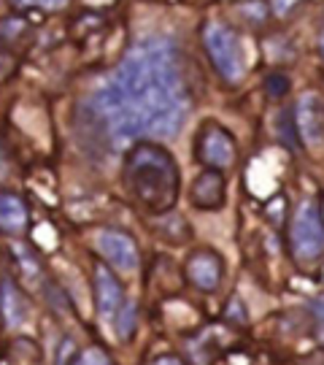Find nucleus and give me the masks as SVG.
<instances>
[{"label":"nucleus","mask_w":324,"mask_h":365,"mask_svg":"<svg viewBox=\"0 0 324 365\" xmlns=\"http://www.w3.org/2000/svg\"><path fill=\"white\" fill-rule=\"evenodd\" d=\"M92 106L116 141L176 136L189 114L176 41L146 36L130 46L119 68L97 87Z\"/></svg>","instance_id":"1"},{"label":"nucleus","mask_w":324,"mask_h":365,"mask_svg":"<svg viewBox=\"0 0 324 365\" xmlns=\"http://www.w3.org/2000/svg\"><path fill=\"white\" fill-rule=\"evenodd\" d=\"M122 182L136 203L151 214H165L179 198V165L160 143L140 141L125 154Z\"/></svg>","instance_id":"2"},{"label":"nucleus","mask_w":324,"mask_h":365,"mask_svg":"<svg viewBox=\"0 0 324 365\" xmlns=\"http://www.w3.org/2000/svg\"><path fill=\"white\" fill-rule=\"evenodd\" d=\"M203 46H205L216 73L227 84L240 82V76H243V49H240L235 30H230L222 22H208L203 27Z\"/></svg>","instance_id":"3"},{"label":"nucleus","mask_w":324,"mask_h":365,"mask_svg":"<svg viewBox=\"0 0 324 365\" xmlns=\"http://www.w3.org/2000/svg\"><path fill=\"white\" fill-rule=\"evenodd\" d=\"M292 255L300 263H314L324 255V220L322 209L314 200H303L292 217Z\"/></svg>","instance_id":"4"},{"label":"nucleus","mask_w":324,"mask_h":365,"mask_svg":"<svg viewBox=\"0 0 324 365\" xmlns=\"http://www.w3.org/2000/svg\"><path fill=\"white\" fill-rule=\"evenodd\" d=\"M195 154L205 168L227 171L238 160V143L230 136V130H225L222 125L205 122L197 133V141H195Z\"/></svg>","instance_id":"5"},{"label":"nucleus","mask_w":324,"mask_h":365,"mask_svg":"<svg viewBox=\"0 0 324 365\" xmlns=\"http://www.w3.org/2000/svg\"><path fill=\"white\" fill-rule=\"evenodd\" d=\"M295 125L297 136L306 146H322L324 143V103L319 95L306 92L295 106Z\"/></svg>","instance_id":"6"},{"label":"nucleus","mask_w":324,"mask_h":365,"mask_svg":"<svg viewBox=\"0 0 324 365\" xmlns=\"http://www.w3.org/2000/svg\"><path fill=\"white\" fill-rule=\"evenodd\" d=\"M97 249L119 271H136V266H138V246L122 230H111V228L100 230L97 233Z\"/></svg>","instance_id":"7"},{"label":"nucleus","mask_w":324,"mask_h":365,"mask_svg":"<svg viewBox=\"0 0 324 365\" xmlns=\"http://www.w3.org/2000/svg\"><path fill=\"white\" fill-rule=\"evenodd\" d=\"M186 279L192 287H197L200 292H214L219 284H222V274H225V266H222V257L211 249H197L189 255L184 266Z\"/></svg>","instance_id":"8"},{"label":"nucleus","mask_w":324,"mask_h":365,"mask_svg":"<svg viewBox=\"0 0 324 365\" xmlns=\"http://www.w3.org/2000/svg\"><path fill=\"white\" fill-rule=\"evenodd\" d=\"M225 189H227V184H225L222 171L205 168L189 187V200H192V206H197L203 211H216L225 206Z\"/></svg>","instance_id":"9"},{"label":"nucleus","mask_w":324,"mask_h":365,"mask_svg":"<svg viewBox=\"0 0 324 365\" xmlns=\"http://www.w3.org/2000/svg\"><path fill=\"white\" fill-rule=\"evenodd\" d=\"M95 303H97V311L105 317V320H114L125 303V292H122V284L119 279L111 274V268H105L103 263L95 266Z\"/></svg>","instance_id":"10"},{"label":"nucleus","mask_w":324,"mask_h":365,"mask_svg":"<svg viewBox=\"0 0 324 365\" xmlns=\"http://www.w3.org/2000/svg\"><path fill=\"white\" fill-rule=\"evenodd\" d=\"M27 228V206L14 192H0V230L19 233Z\"/></svg>","instance_id":"11"},{"label":"nucleus","mask_w":324,"mask_h":365,"mask_svg":"<svg viewBox=\"0 0 324 365\" xmlns=\"http://www.w3.org/2000/svg\"><path fill=\"white\" fill-rule=\"evenodd\" d=\"M0 314L8 327H19L22 322L27 320V306H25V298L22 292L16 290L14 281H3L0 284Z\"/></svg>","instance_id":"12"},{"label":"nucleus","mask_w":324,"mask_h":365,"mask_svg":"<svg viewBox=\"0 0 324 365\" xmlns=\"http://www.w3.org/2000/svg\"><path fill=\"white\" fill-rule=\"evenodd\" d=\"M278 136H281L286 149H297L300 146V136H297V125H295V111L292 108H286L278 117Z\"/></svg>","instance_id":"13"},{"label":"nucleus","mask_w":324,"mask_h":365,"mask_svg":"<svg viewBox=\"0 0 324 365\" xmlns=\"http://www.w3.org/2000/svg\"><path fill=\"white\" fill-rule=\"evenodd\" d=\"M116 320V335L119 338H130L133 335V330H136V303H122V309H119V314L114 317Z\"/></svg>","instance_id":"14"},{"label":"nucleus","mask_w":324,"mask_h":365,"mask_svg":"<svg viewBox=\"0 0 324 365\" xmlns=\"http://www.w3.org/2000/svg\"><path fill=\"white\" fill-rule=\"evenodd\" d=\"M68 365H114V360L105 355V349L90 346V349H84L82 355H76Z\"/></svg>","instance_id":"15"},{"label":"nucleus","mask_w":324,"mask_h":365,"mask_svg":"<svg viewBox=\"0 0 324 365\" xmlns=\"http://www.w3.org/2000/svg\"><path fill=\"white\" fill-rule=\"evenodd\" d=\"M289 76H284V73H271L268 79H265V90L271 97H284L286 92H289Z\"/></svg>","instance_id":"16"},{"label":"nucleus","mask_w":324,"mask_h":365,"mask_svg":"<svg viewBox=\"0 0 324 365\" xmlns=\"http://www.w3.org/2000/svg\"><path fill=\"white\" fill-rule=\"evenodd\" d=\"M225 320L235 322V325H243V322L249 320V314H246V309H243L240 298H232L230 303H227V309H225Z\"/></svg>","instance_id":"17"},{"label":"nucleus","mask_w":324,"mask_h":365,"mask_svg":"<svg viewBox=\"0 0 324 365\" xmlns=\"http://www.w3.org/2000/svg\"><path fill=\"white\" fill-rule=\"evenodd\" d=\"M243 14H246L249 19H254V22L260 25V22H265V14H268V11H265V5H262L260 0H251V3H249V5L243 8Z\"/></svg>","instance_id":"18"},{"label":"nucleus","mask_w":324,"mask_h":365,"mask_svg":"<svg viewBox=\"0 0 324 365\" xmlns=\"http://www.w3.org/2000/svg\"><path fill=\"white\" fill-rule=\"evenodd\" d=\"M14 5H19V8H27V5H49V8H60V5H65L68 0H11Z\"/></svg>","instance_id":"19"},{"label":"nucleus","mask_w":324,"mask_h":365,"mask_svg":"<svg viewBox=\"0 0 324 365\" xmlns=\"http://www.w3.org/2000/svg\"><path fill=\"white\" fill-rule=\"evenodd\" d=\"M297 3H300V0H271V8L276 11L278 16H284V14H289Z\"/></svg>","instance_id":"20"},{"label":"nucleus","mask_w":324,"mask_h":365,"mask_svg":"<svg viewBox=\"0 0 324 365\" xmlns=\"http://www.w3.org/2000/svg\"><path fill=\"white\" fill-rule=\"evenodd\" d=\"M151 365H184V360L176 357V355H165V357H157Z\"/></svg>","instance_id":"21"},{"label":"nucleus","mask_w":324,"mask_h":365,"mask_svg":"<svg viewBox=\"0 0 324 365\" xmlns=\"http://www.w3.org/2000/svg\"><path fill=\"white\" fill-rule=\"evenodd\" d=\"M322 54H324V38H322Z\"/></svg>","instance_id":"22"}]
</instances>
